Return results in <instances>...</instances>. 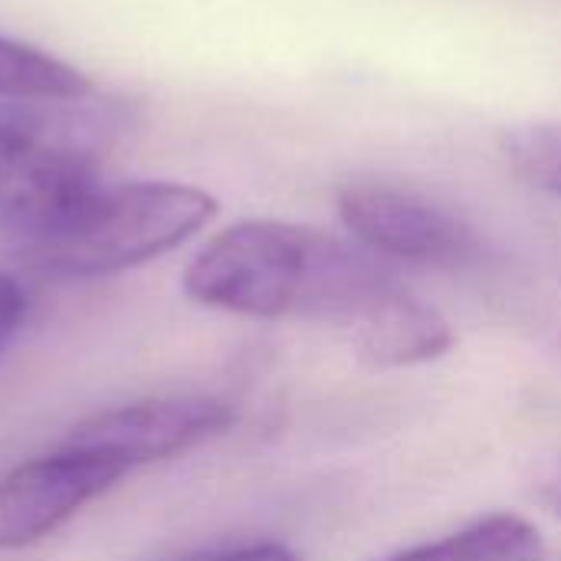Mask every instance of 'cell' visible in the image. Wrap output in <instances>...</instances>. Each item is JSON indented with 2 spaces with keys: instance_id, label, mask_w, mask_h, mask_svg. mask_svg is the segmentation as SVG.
I'll use <instances>...</instances> for the list:
<instances>
[{
  "instance_id": "1",
  "label": "cell",
  "mask_w": 561,
  "mask_h": 561,
  "mask_svg": "<svg viewBox=\"0 0 561 561\" xmlns=\"http://www.w3.org/2000/svg\"><path fill=\"white\" fill-rule=\"evenodd\" d=\"M401 286L385 260L335 233L253 217L210 237L184 270V293L247 319H335L352 325Z\"/></svg>"
},
{
  "instance_id": "2",
  "label": "cell",
  "mask_w": 561,
  "mask_h": 561,
  "mask_svg": "<svg viewBox=\"0 0 561 561\" xmlns=\"http://www.w3.org/2000/svg\"><path fill=\"white\" fill-rule=\"evenodd\" d=\"M122 125L125 108L92 95L0 105V233L23 253L46 243L102 184L95 164Z\"/></svg>"
},
{
  "instance_id": "3",
  "label": "cell",
  "mask_w": 561,
  "mask_h": 561,
  "mask_svg": "<svg viewBox=\"0 0 561 561\" xmlns=\"http://www.w3.org/2000/svg\"><path fill=\"white\" fill-rule=\"evenodd\" d=\"M217 210L214 194L181 181L99 184L76 214L26 256L56 276H108L178 250L201 233Z\"/></svg>"
},
{
  "instance_id": "4",
  "label": "cell",
  "mask_w": 561,
  "mask_h": 561,
  "mask_svg": "<svg viewBox=\"0 0 561 561\" xmlns=\"http://www.w3.org/2000/svg\"><path fill=\"white\" fill-rule=\"evenodd\" d=\"M339 217L355 243L385 263L454 273L483 260V240L463 217L398 184H345L339 191Z\"/></svg>"
},
{
  "instance_id": "5",
  "label": "cell",
  "mask_w": 561,
  "mask_h": 561,
  "mask_svg": "<svg viewBox=\"0 0 561 561\" xmlns=\"http://www.w3.org/2000/svg\"><path fill=\"white\" fill-rule=\"evenodd\" d=\"M128 473L118 460L66 444L13 467L0 480V552H16L53 536Z\"/></svg>"
},
{
  "instance_id": "6",
  "label": "cell",
  "mask_w": 561,
  "mask_h": 561,
  "mask_svg": "<svg viewBox=\"0 0 561 561\" xmlns=\"http://www.w3.org/2000/svg\"><path fill=\"white\" fill-rule=\"evenodd\" d=\"M237 421V411L210 394H174L122 404L89 421L76 424L66 434V447L92 450L122 467L135 470L145 463L171 460L194 450L197 444L220 437Z\"/></svg>"
},
{
  "instance_id": "7",
  "label": "cell",
  "mask_w": 561,
  "mask_h": 561,
  "mask_svg": "<svg viewBox=\"0 0 561 561\" xmlns=\"http://www.w3.org/2000/svg\"><path fill=\"white\" fill-rule=\"evenodd\" d=\"M352 348L371 368H414L444 358L457 335L440 309L394 286L352 325Z\"/></svg>"
},
{
  "instance_id": "8",
  "label": "cell",
  "mask_w": 561,
  "mask_h": 561,
  "mask_svg": "<svg viewBox=\"0 0 561 561\" xmlns=\"http://www.w3.org/2000/svg\"><path fill=\"white\" fill-rule=\"evenodd\" d=\"M542 533L516 513H490L434 542L411 546L381 561H542Z\"/></svg>"
},
{
  "instance_id": "9",
  "label": "cell",
  "mask_w": 561,
  "mask_h": 561,
  "mask_svg": "<svg viewBox=\"0 0 561 561\" xmlns=\"http://www.w3.org/2000/svg\"><path fill=\"white\" fill-rule=\"evenodd\" d=\"M92 92H95L92 79L82 69H76L30 43L0 36V99H7V102L82 99Z\"/></svg>"
},
{
  "instance_id": "10",
  "label": "cell",
  "mask_w": 561,
  "mask_h": 561,
  "mask_svg": "<svg viewBox=\"0 0 561 561\" xmlns=\"http://www.w3.org/2000/svg\"><path fill=\"white\" fill-rule=\"evenodd\" d=\"M503 151L529 187L561 197V118L506 128Z\"/></svg>"
},
{
  "instance_id": "11",
  "label": "cell",
  "mask_w": 561,
  "mask_h": 561,
  "mask_svg": "<svg viewBox=\"0 0 561 561\" xmlns=\"http://www.w3.org/2000/svg\"><path fill=\"white\" fill-rule=\"evenodd\" d=\"M23 319H26V293L10 273H0V355L16 339Z\"/></svg>"
},
{
  "instance_id": "12",
  "label": "cell",
  "mask_w": 561,
  "mask_h": 561,
  "mask_svg": "<svg viewBox=\"0 0 561 561\" xmlns=\"http://www.w3.org/2000/svg\"><path fill=\"white\" fill-rule=\"evenodd\" d=\"M536 496L561 519V457L549 460L536 477Z\"/></svg>"
},
{
  "instance_id": "13",
  "label": "cell",
  "mask_w": 561,
  "mask_h": 561,
  "mask_svg": "<svg viewBox=\"0 0 561 561\" xmlns=\"http://www.w3.org/2000/svg\"><path fill=\"white\" fill-rule=\"evenodd\" d=\"M207 561H299L293 556V549L279 546V542H256V546H243L237 552H227V556H217V559Z\"/></svg>"
},
{
  "instance_id": "14",
  "label": "cell",
  "mask_w": 561,
  "mask_h": 561,
  "mask_svg": "<svg viewBox=\"0 0 561 561\" xmlns=\"http://www.w3.org/2000/svg\"><path fill=\"white\" fill-rule=\"evenodd\" d=\"M552 355L559 358V365H561V316H559V322H556V329H552Z\"/></svg>"
},
{
  "instance_id": "15",
  "label": "cell",
  "mask_w": 561,
  "mask_h": 561,
  "mask_svg": "<svg viewBox=\"0 0 561 561\" xmlns=\"http://www.w3.org/2000/svg\"><path fill=\"white\" fill-rule=\"evenodd\" d=\"M174 561H207V559H174Z\"/></svg>"
}]
</instances>
